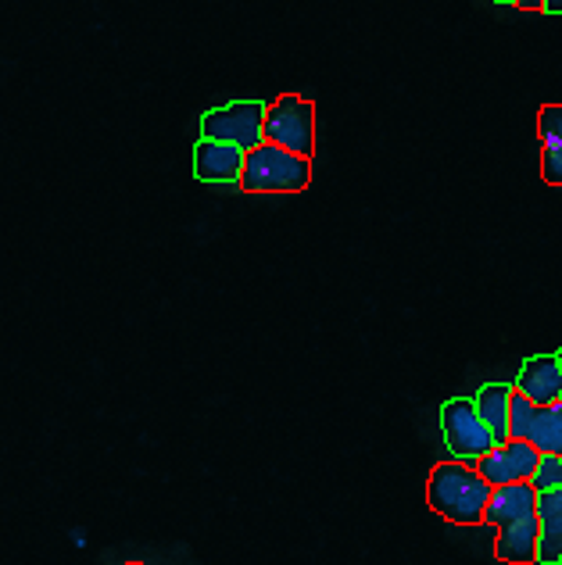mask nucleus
Instances as JSON below:
<instances>
[{
  "mask_svg": "<svg viewBox=\"0 0 562 565\" xmlns=\"http://www.w3.org/2000/svg\"><path fill=\"white\" fill-rule=\"evenodd\" d=\"M487 498L491 487L469 462H441L426 480V504L455 526H484Z\"/></svg>",
  "mask_w": 562,
  "mask_h": 565,
  "instance_id": "1",
  "label": "nucleus"
},
{
  "mask_svg": "<svg viewBox=\"0 0 562 565\" xmlns=\"http://www.w3.org/2000/svg\"><path fill=\"white\" fill-rule=\"evenodd\" d=\"M236 183L247 193H298L312 183V158L258 143L255 151H244V169Z\"/></svg>",
  "mask_w": 562,
  "mask_h": 565,
  "instance_id": "2",
  "label": "nucleus"
},
{
  "mask_svg": "<svg viewBox=\"0 0 562 565\" xmlns=\"http://www.w3.org/2000/svg\"><path fill=\"white\" fill-rule=\"evenodd\" d=\"M262 137H265V143L284 147V151H290V154L312 158L316 154V108H312V100H305L298 94L276 97L269 108H265Z\"/></svg>",
  "mask_w": 562,
  "mask_h": 565,
  "instance_id": "3",
  "label": "nucleus"
},
{
  "mask_svg": "<svg viewBox=\"0 0 562 565\" xmlns=\"http://www.w3.org/2000/svg\"><path fill=\"white\" fill-rule=\"evenodd\" d=\"M262 122H265L262 100H233L226 108H215L201 118V140H219L241 147V151H255L258 143H265Z\"/></svg>",
  "mask_w": 562,
  "mask_h": 565,
  "instance_id": "4",
  "label": "nucleus"
},
{
  "mask_svg": "<svg viewBox=\"0 0 562 565\" xmlns=\"http://www.w3.org/2000/svg\"><path fill=\"white\" fill-rule=\"evenodd\" d=\"M441 429H445V444L455 455V462H477L487 451L495 448L491 429L484 426V419L473 408V401L466 397H452L445 408H441Z\"/></svg>",
  "mask_w": 562,
  "mask_h": 565,
  "instance_id": "5",
  "label": "nucleus"
},
{
  "mask_svg": "<svg viewBox=\"0 0 562 565\" xmlns=\"http://www.w3.org/2000/svg\"><path fill=\"white\" fill-rule=\"evenodd\" d=\"M538 448L527 440H506V444H495L491 451L484 458L473 462L487 487H506V483H530V476L538 469Z\"/></svg>",
  "mask_w": 562,
  "mask_h": 565,
  "instance_id": "6",
  "label": "nucleus"
},
{
  "mask_svg": "<svg viewBox=\"0 0 562 565\" xmlns=\"http://www.w3.org/2000/svg\"><path fill=\"white\" fill-rule=\"evenodd\" d=\"M516 391L538 408L562 401V369L555 354H534V359H527L520 369V380H516Z\"/></svg>",
  "mask_w": 562,
  "mask_h": 565,
  "instance_id": "7",
  "label": "nucleus"
},
{
  "mask_svg": "<svg viewBox=\"0 0 562 565\" xmlns=\"http://www.w3.org/2000/svg\"><path fill=\"white\" fill-rule=\"evenodd\" d=\"M495 558L506 565H534L538 562V515L534 512L498 526Z\"/></svg>",
  "mask_w": 562,
  "mask_h": 565,
  "instance_id": "8",
  "label": "nucleus"
},
{
  "mask_svg": "<svg viewBox=\"0 0 562 565\" xmlns=\"http://www.w3.org/2000/svg\"><path fill=\"white\" fill-rule=\"evenodd\" d=\"M534 515H538V562L559 565L562 562V487L538 494Z\"/></svg>",
  "mask_w": 562,
  "mask_h": 565,
  "instance_id": "9",
  "label": "nucleus"
},
{
  "mask_svg": "<svg viewBox=\"0 0 562 565\" xmlns=\"http://www.w3.org/2000/svg\"><path fill=\"white\" fill-rule=\"evenodd\" d=\"M244 169V151L233 143H219V140H201L194 151V172L204 183H233L241 180Z\"/></svg>",
  "mask_w": 562,
  "mask_h": 565,
  "instance_id": "10",
  "label": "nucleus"
},
{
  "mask_svg": "<svg viewBox=\"0 0 562 565\" xmlns=\"http://www.w3.org/2000/svg\"><path fill=\"white\" fill-rule=\"evenodd\" d=\"M538 490L530 483H506V487H491V498H487L484 509V526H506L512 519L534 512Z\"/></svg>",
  "mask_w": 562,
  "mask_h": 565,
  "instance_id": "11",
  "label": "nucleus"
},
{
  "mask_svg": "<svg viewBox=\"0 0 562 565\" xmlns=\"http://www.w3.org/2000/svg\"><path fill=\"white\" fill-rule=\"evenodd\" d=\"M541 137V180L562 186V104H544L538 111Z\"/></svg>",
  "mask_w": 562,
  "mask_h": 565,
  "instance_id": "12",
  "label": "nucleus"
},
{
  "mask_svg": "<svg viewBox=\"0 0 562 565\" xmlns=\"http://www.w3.org/2000/svg\"><path fill=\"white\" fill-rule=\"evenodd\" d=\"M509 397H512L509 383H487V386H480V394L473 397V408H477L484 426L491 429L495 444L509 440Z\"/></svg>",
  "mask_w": 562,
  "mask_h": 565,
  "instance_id": "13",
  "label": "nucleus"
},
{
  "mask_svg": "<svg viewBox=\"0 0 562 565\" xmlns=\"http://www.w3.org/2000/svg\"><path fill=\"white\" fill-rule=\"evenodd\" d=\"M527 444H534L538 455H562V401L534 408V419L527 429Z\"/></svg>",
  "mask_w": 562,
  "mask_h": 565,
  "instance_id": "14",
  "label": "nucleus"
},
{
  "mask_svg": "<svg viewBox=\"0 0 562 565\" xmlns=\"http://www.w3.org/2000/svg\"><path fill=\"white\" fill-rule=\"evenodd\" d=\"M534 408L530 401L512 386V397H509V440H527V429H530V419H534Z\"/></svg>",
  "mask_w": 562,
  "mask_h": 565,
  "instance_id": "15",
  "label": "nucleus"
},
{
  "mask_svg": "<svg viewBox=\"0 0 562 565\" xmlns=\"http://www.w3.org/2000/svg\"><path fill=\"white\" fill-rule=\"evenodd\" d=\"M530 487H534L538 494L562 487V458H559V455H541L534 476H530Z\"/></svg>",
  "mask_w": 562,
  "mask_h": 565,
  "instance_id": "16",
  "label": "nucleus"
},
{
  "mask_svg": "<svg viewBox=\"0 0 562 565\" xmlns=\"http://www.w3.org/2000/svg\"><path fill=\"white\" fill-rule=\"evenodd\" d=\"M512 8H520V11H541V0H512Z\"/></svg>",
  "mask_w": 562,
  "mask_h": 565,
  "instance_id": "17",
  "label": "nucleus"
},
{
  "mask_svg": "<svg viewBox=\"0 0 562 565\" xmlns=\"http://www.w3.org/2000/svg\"><path fill=\"white\" fill-rule=\"evenodd\" d=\"M541 11H549V14H562V0H541Z\"/></svg>",
  "mask_w": 562,
  "mask_h": 565,
  "instance_id": "18",
  "label": "nucleus"
},
{
  "mask_svg": "<svg viewBox=\"0 0 562 565\" xmlns=\"http://www.w3.org/2000/svg\"><path fill=\"white\" fill-rule=\"evenodd\" d=\"M491 4H512V0H491Z\"/></svg>",
  "mask_w": 562,
  "mask_h": 565,
  "instance_id": "19",
  "label": "nucleus"
},
{
  "mask_svg": "<svg viewBox=\"0 0 562 565\" xmlns=\"http://www.w3.org/2000/svg\"><path fill=\"white\" fill-rule=\"evenodd\" d=\"M555 359H559V369H562V351H559V354H555Z\"/></svg>",
  "mask_w": 562,
  "mask_h": 565,
  "instance_id": "20",
  "label": "nucleus"
},
{
  "mask_svg": "<svg viewBox=\"0 0 562 565\" xmlns=\"http://www.w3.org/2000/svg\"><path fill=\"white\" fill-rule=\"evenodd\" d=\"M559 458H562V455H559Z\"/></svg>",
  "mask_w": 562,
  "mask_h": 565,
  "instance_id": "21",
  "label": "nucleus"
}]
</instances>
